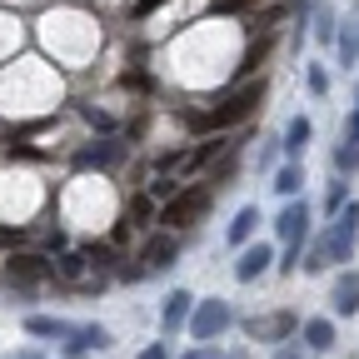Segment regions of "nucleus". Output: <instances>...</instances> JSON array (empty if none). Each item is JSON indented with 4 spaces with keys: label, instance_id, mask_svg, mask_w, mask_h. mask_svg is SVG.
Segmentation results:
<instances>
[{
    "label": "nucleus",
    "instance_id": "obj_30",
    "mask_svg": "<svg viewBox=\"0 0 359 359\" xmlns=\"http://www.w3.org/2000/svg\"><path fill=\"white\" fill-rule=\"evenodd\" d=\"M185 359H219V354H215V344H205V349H190Z\"/></svg>",
    "mask_w": 359,
    "mask_h": 359
},
{
    "label": "nucleus",
    "instance_id": "obj_1",
    "mask_svg": "<svg viewBox=\"0 0 359 359\" xmlns=\"http://www.w3.org/2000/svg\"><path fill=\"white\" fill-rule=\"evenodd\" d=\"M259 100H264V85L259 80H245L240 90H230L215 110H205V115H190V130H230V125H240V120H250L255 110H259Z\"/></svg>",
    "mask_w": 359,
    "mask_h": 359
},
{
    "label": "nucleus",
    "instance_id": "obj_20",
    "mask_svg": "<svg viewBox=\"0 0 359 359\" xmlns=\"http://www.w3.org/2000/svg\"><path fill=\"white\" fill-rule=\"evenodd\" d=\"M299 185H304V170H299V165H285V170L275 175V195H285V200L299 195Z\"/></svg>",
    "mask_w": 359,
    "mask_h": 359
},
{
    "label": "nucleus",
    "instance_id": "obj_19",
    "mask_svg": "<svg viewBox=\"0 0 359 359\" xmlns=\"http://www.w3.org/2000/svg\"><path fill=\"white\" fill-rule=\"evenodd\" d=\"M255 224H259V210H255V205H245V210L235 215V224H230V245H245V240L255 235Z\"/></svg>",
    "mask_w": 359,
    "mask_h": 359
},
{
    "label": "nucleus",
    "instance_id": "obj_28",
    "mask_svg": "<svg viewBox=\"0 0 359 359\" xmlns=\"http://www.w3.org/2000/svg\"><path fill=\"white\" fill-rule=\"evenodd\" d=\"M160 6H165V0H140V6H135V15L145 20V15H150V11H160Z\"/></svg>",
    "mask_w": 359,
    "mask_h": 359
},
{
    "label": "nucleus",
    "instance_id": "obj_11",
    "mask_svg": "<svg viewBox=\"0 0 359 359\" xmlns=\"http://www.w3.org/2000/svg\"><path fill=\"white\" fill-rule=\"evenodd\" d=\"M264 269H269V245H250V250L235 259V280H240V285H255Z\"/></svg>",
    "mask_w": 359,
    "mask_h": 359
},
{
    "label": "nucleus",
    "instance_id": "obj_14",
    "mask_svg": "<svg viewBox=\"0 0 359 359\" xmlns=\"http://www.w3.org/2000/svg\"><path fill=\"white\" fill-rule=\"evenodd\" d=\"M334 314H344V320L359 314V275L354 269H344V275L334 280Z\"/></svg>",
    "mask_w": 359,
    "mask_h": 359
},
{
    "label": "nucleus",
    "instance_id": "obj_31",
    "mask_svg": "<svg viewBox=\"0 0 359 359\" xmlns=\"http://www.w3.org/2000/svg\"><path fill=\"white\" fill-rule=\"evenodd\" d=\"M275 359H304V354H299V349H294V344H285V349H280V354H275Z\"/></svg>",
    "mask_w": 359,
    "mask_h": 359
},
{
    "label": "nucleus",
    "instance_id": "obj_3",
    "mask_svg": "<svg viewBox=\"0 0 359 359\" xmlns=\"http://www.w3.org/2000/svg\"><path fill=\"white\" fill-rule=\"evenodd\" d=\"M215 190L210 185H185V190H175L160 210V224H170V230H190V224H200V215L210 210Z\"/></svg>",
    "mask_w": 359,
    "mask_h": 359
},
{
    "label": "nucleus",
    "instance_id": "obj_5",
    "mask_svg": "<svg viewBox=\"0 0 359 359\" xmlns=\"http://www.w3.org/2000/svg\"><path fill=\"white\" fill-rule=\"evenodd\" d=\"M235 325V309L224 304V299H205L195 314H190V334L200 339V344H210V339H219L224 330Z\"/></svg>",
    "mask_w": 359,
    "mask_h": 359
},
{
    "label": "nucleus",
    "instance_id": "obj_13",
    "mask_svg": "<svg viewBox=\"0 0 359 359\" xmlns=\"http://www.w3.org/2000/svg\"><path fill=\"white\" fill-rule=\"evenodd\" d=\"M90 255H65L55 269H60V280L65 285H80V290H100V275H90V264H85Z\"/></svg>",
    "mask_w": 359,
    "mask_h": 359
},
{
    "label": "nucleus",
    "instance_id": "obj_17",
    "mask_svg": "<svg viewBox=\"0 0 359 359\" xmlns=\"http://www.w3.org/2000/svg\"><path fill=\"white\" fill-rule=\"evenodd\" d=\"M299 334H304L309 349H334V325H330V320H309Z\"/></svg>",
    "mask_w": 359,
    "mask_h": 359
},
{
    "label": "nucleus",
    "instance_id": "obj_4",
    "mask_svg": "<svg viewBox=\"0 0 359 359\" xmlns=\"http://www.w3.org/2000/svg\"><path fill=\"white\" fill-rule=\"evenodd\" d=\"M304 230H309V205L294 195L285 210H280V219H275V235L285 240V275H294V264H299V245H304Z\"/></svg>",
    "mask_w": 359,
    "mask_h": 359
},
{
    "label": "nucleus",
    "instance_id": "obj_22",
    "mask_svg": "<svg viewBox=\"0 0 359 359\" xmlns=\"http://www.w3.org/2000/svg\"><path fill=\"white\" fill-rule=\"evenodd\" d=\"M269 45H275V40H269V35H264L259 45H250V50H245V65H240L245 75H255V65H264V55H269Z\"/></svg>",
    "mask_w": 359,
    "mask_h": 359
},
{
    "label": "nucleus",
    "instance_id": "obj_26",
    "mask_svg": "<svg viewBox=\"0 0 359 359\" xmlns=\"http://www.w3.org/2000/svg\"><path fill=\"white\" fill-rule=\"evenodd\" d=\"M309 90H314V95H325V90H330V75H325V65H309Z\"/></svg>",
    "mask_w": 359,
    "mask_h": 359
},
{
    "label": "nucleus",
    "instance_id": "obj_33",
    "mask_svg": "<svg viewBox=\"0 0 359 359\" xmlns=\"http://www.w3.org/2000/svg\"><path fill=\"white\" fill-rule=\"evenodd\" d=\"M230 359H250V349H235V354H230Z\"/></svg>",
    "mask_w": 359,
    "mask_h": 359
},
{
    "label": "nucleus",
    "instance_id": "obj_10",
    "mask_svg": "<svg viewBox=\"0 0 359 359\" xmlns=\"http://www.w3.org/2000/svg\"><path fill=\"white\" fill-rule=\"evenodd\" d=\"M190 290H175L170 299H165V309H160V325H165V334H175V330H185L190 325Z\"/></svg>",
    "mask_w": 359,
    "mask_h": 359
},
{
    "label": "nucleus",
    "instance_id": "obj_34",
    "mask_svg": "<svg viewBox=\"0 0 359 359\" xmlns=\"http://www.w3.org/2000/svg\"><path fill=\"white\" fill-rule=\"evenodd\" d=\"M20 359H40V354H35V349H25V354H20Z\"/></svg>",
    "mask_w": 359,
    "mask_h": 359
},
{
    "label": "nucleus",
    "instance_id": "obj_24",
    "mask_svg": "<svg viewBox=\"0 0 359 359\" xmlns=\"http://www.w3.org/2000/svg\"><path fill=\"white\" fill-rule=\"evenodd\" d=\"M344 205H349V185H344V180H334L330 195H325V210L334 215V210H344Z\"/></svg>",
    "mask_w": 359,
    "mask_h": 359
},
{
    "label": "nucleus",
    "instance_id": "obj_12",
    "mask_svg": "<svg viewBox=\"0 0 359 359\" xmlns=\"http://www.w3.org/2000/svg\"><path fill=\"white\" fill-rule=\"evenodd\" d=\"M105 344H110V330H100V325H75L65 334V349L70 354H90V349H105Z\"/></svg>",
    "mask_w": 359,
    "mask_h": 359
},
{
    "label": "nucleus",
    "instance_id": "obj_27",
    "mask_svg": "<svg viewBox=\"0 0 359 359\" xmlns=\"http://www.w3.org/2000/svg\"><path fill=\"white\" fill-rule=\"evenodd\" d=\"M140 359H170V349H165V344H145Z\"/></svg>",
    "mask_w": 359,
    "mask_h": 359
},
{
    "label": "nucleus",
    "instance_id": "obj_29",
    "mask_svg": "<svg viewBox=\"0 0 359 359\" xmlns=\"http://www.w3.org/2000/svg\"><path fill=\"white\" fill-rule=\"evenodd\" d=\"M344 135H349V140H354V145H359V110H354V115H349V125H344Z\"/></svg>",
    "mask_w": 359,
    "mask_h": 359
},
{
    "label": "nucleus",
    "instance_id": "obj_7",
    "mask_svg": "<svg viewBox=\"0 0 359 359\" xmlns=\"http://www.w3.org/2000/svg\"><path fill=\"white\" fill-rule=\"evenodd\" d=\"M354 240H359V205H344L339 210V219H334V230L325 235V250H330V259H349L354 255Z\"/></svg>",
    "mask_w": 359,
    "mask_h": 359
},
{
    "label": "nucleus",
    "instance_id": "obj_15",
    "mask_svg": "<svg viewBox=\"0 0 359 359\" xmlns=\"http://www.w3.org/2000/svg\"><path fill=\"white\" fill-rule=\"evenodd\" d=\"M334 60L339 65H354L359 60V20H344L339 35H334Z\"/></svg>",
    "mask_w": 359,
    "mask_h": 359
},
{
    "label": "nucleus",
    "instance_id": "obj_16",
    "mask_svg": "<svg viewBox=\"0 0 359 359\" xmlns=\"http://www.w3.org/2000/svg\"><path fill=\"white\" fill-rule=\"evenodd\" d=\"M75 325H65V320H50V314H30L25 320V334H35V339H65Z\"/></svg>",
    "mask_w": 359,
    "mask_h": 359
},
{
    "label": "nucleus",
    "instance_id": "obj_21",
    "mask_svg": "<svg viewBox=\"0 0 359 359\" xmlns=\"http://www.w3.org/2000/svg\"><path fill=\"white\" fill-rule=\"evenodd\" d=\"M334 170H339V175H349V170H359V145H354V140H344V145L334 150Z\"/></svg>",
    "mask_w": 359,
    "mask_h": 359
},
{
    "label": "nucleus",
    "instance_id": "obj_8",
    "mask_svg": "<svg viewBox=\"0 0 359 359\" xmlns=\"http://www.w3.org/2000/svg\"><path fill=\"white\" fill-rule=\"evenodd\" d=\"M165 264H175V235H150L140 250V275H160Z\"/></svg>",
    "mask_w": 359,
    "mask_h": 359
},
{
    "label": "nucleus",
    "instance_id": "obj_9",
    "mask_svg": "<svg viewBox=\"0 0 359 359\" xmlns=\"http://www.w3.org/2000/svg\"><path fill=\"white\" fill-rule=\"evenodd\" d=\"M120 155H125L120 140H95V145H85V150L75 155V165H80V170H105V165H115Z\"/></svg>",
    "mask_w": 359,
    "mask_h": 359
},
{
    "label": "nucleus",
    "instance_id": "obj_23",
    "mask_svg": "<svg viewBox=\"0 0 359 359\" xmlns=\"http://www.w3.org/2000/svg\"><path fill=\"white\" fill-rule=\"evenodd\" d=\"M150 215H155V195H135V200H130V210H125V219H130V224H135V219H150Z\"/></svg>",
    "mask_w": 359,
    "mask_h": 359
},
{
    "label": "nucleus",
    "instance_id": "obj_32",
    "mask_svg": "<svg viewBox=\"0 0 359 359\" xmlns=\"http://www.w3.org/2000/svg\"><path fill=\"white\" fill-rule=\"evenodd\" d=\"M240 6H250V0H224V6H219V11H240Z\"/></svg>",
    "mask_w": 359,
    "mask_h": 359
},
{
    "label": "nucleus",
    "instance_id": "obj_6",
    "mask_svg": "<svg viewBox=\"0 0 359 359\" xmlns=\"http://www.w3.org/2000/svg\"><path fill=\"white\" fill-rule=\"evenodd\" d=\"M245 334H250V344H285V339L294 334V314H290V309L250 314V320H245Z\"/></svg>",
    "mask_w": 359,
    "mask_h": 359
},
{
    "label": "nucleus",
    "instance_id": "obj_25",
    "mask_svg": "<svg viewBox=\"0 0 359 359\" xmlns=\"http://www.w3.org/2000/svg\"><path fill=\"white\" fill-rule=\"evenodd\" d=\"M325 264H330V250H325V240H320V245H314V250H309V259H304V269H309V275H320V269H325Z\"/></svg>",
    "mask_w": 359,
    "mask_h": 359
},
{
    "label": "nucleus",
    "instance_id": "obj_18",
    "mask_svg": "<svg viewBox=\"0 0 359 359\" xmlns=\"http://www.w3.org/2000/svg\"><path fill=\"white\" fill-rule=\"evenodd\" d=\"M309 130H314V125H309L304 115H294V120H290V130H285V150H290L294 160H299V150L309 145Z\"/></svg>",
    "mask_w": 359,
    "mask_h": 359
},
{
    "label": "nucleus",
    "instance_id": "obj_2",
    "mask_svg": "<svg viewBox=\"0 0 359 359\" xmlns=\"http://www.w3.org/2000/svg\"><path fill=\"white\" fill-rule=\"evenodd\" d=\"M6 285H11V290L40 294V290L60 285V269L45 259V255H11V259H6Z\"/></svg>",
    "mask_w": 359,
    "mask_h": 359
}]
</instances>
